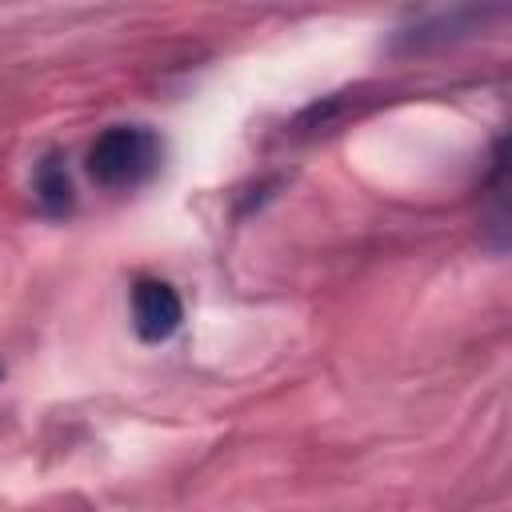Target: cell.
<instances>
[{
  "label": "cell",
  "instance_id": "2",
  "mask_svg": "<svg viewBox=\"0 0 512 512\" xmlns=\"http://www.w3.org/2000/svg\"><path fill=\"white\" fill-rule=\"evenodd\" d=\"M180 320H184V304L168 280L140 276L132 284V328L144 344H164L180 328Z\"/></svg>",
  "mask_w": 512,
  "mask_h": 512
},
{
  "label": "cell",
  "instance_id": "3",
  "mask_svg": "<svg viewBox=\"0 0 512 512\" xmlns=\"http://www.w3.org/2000/svg\"><path fill=\"white\" fill-rule=\"evenodd\" d=\"M32 192H36V204L48 212V216H68L76 208V188H72V172H68V160L60 152H48L36 172H32Z\"/></svg>",
  "mask_w": 512,
  "mask_h": 512
},
{
  "label": "cell",
  "instance_id": "1",
  "mask_svg": "<svg viewBox=\"0 0 512 512\" xmlns=\"http://www.w3.org/2000/svg\"><path fill=\"white\" fill-rule=\"evenodd\" d=\"M160 156L164 144L148 124H112L88 148V176L108 192H128L156 176Z\"/></svg>",
  "mask_w": 512,
  "mask_h": 512
},
{
  "label": "cell",
  "instance_id": "4",
  "mask_svg": "<svg viewBox=\"0 0 512 512\" xmlns=\"http://www.w3.org/2000/svg\"><path fill=\"white\" fill-rule=\"evenodd\" d=\"M484 16L492 12H476V8H460V12H448V16H436V20H424L416 24L412 32H400L396 48H408V52H424L428 44H444V40H456V36H468L476 24H484Z\"/></svg>",
  "mask_w": 512,
  "mask_h": 512
}]
</instances>
